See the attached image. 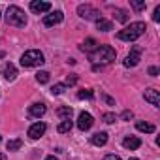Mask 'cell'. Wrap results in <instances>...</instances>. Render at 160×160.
Masks as SVG:
<instances>
[{
	"instance_id": "obj_34",
	"label": "cell",
	"mask_w": 160,
	"mask_h": 160,
	"mask_svg": "<svg viewBox=\"0 0 160 160\" xmlns=\"http://www.w3.org/2000/svg\"><path fill=\"white\" fill-rule=\"evenodd\" d=\"M0 160H8V158H6V154H0Z\"/></svg>"
},
{
	"instance_id": "obj_30",
	"label": "cell",
	"mask_w": 160,
	"mask_h": 160,
	"mask_svg": "<svg viewBox=\"0 0 160 160\" xmlns=\"http://www.w3.org/2000/svg\"><path fill=\"white\" fill-rule=\"evenodd\" d=\"M132 117H134V113H132V111H124V113H122V119H124V121H130Z\"/></svg>"
},
{
	"instance_id": "obj_9",
	"label": "cell",
	"mask_w": 160,
	"mask_h": 160,
	"mask_svg": "<svg viewBox=\"0 0 160 160\" xmlns=\"http://www.w3.org/2000/svg\"><path fill=\"white\" fill-rule=\"evenodd\" d=\"M62 12H53V13H49V15H45V19H43V25L45 27H55V25H58L60 21H62Z\"/></svg>"
},
{
	"instance_id": "obj_22",
	"label": "cell",
	"mask_w": 160,
	"mask_h": 160,
	"mask_svg": "<svg viewBox=\"0 0 160 160\" xmlns=\"http://www.w3.org/2000/svg\"><path fill=\"white\" fill-rule=\"evenodd\" d=\"M77 98H81V100H91V98H94V92L91 91V89H83V91H79L77 92Z\"/></svg>"
},
{
	"instance_id": "obj_11",
	"label": "cell",
	"mask_w": 160,
	"mask_h": 160,
	"mask_svg": "<svg viewBox=\"0 0 160 160\" xmlns=\"http://www.w3.org/2000/svg\"><path fill=\"white\" fill-rule=\"evenodd\" d=\"M45 111H47V108H45V104H32L30 106V109H28V113H30V117H36V119H40V117H43L45 115Z\"/></svg>"
},
{
	"instance_id": "obj_6",
	"label": "cell",
	"mask_w": 160,
	"mask_h": 160,
	"mask_svg": "<svg viewBox=\"0 0 160 160\" xmlns=\"http://www.w3.org/2000/svg\"><path fill=\"white\" fill-rule=\"evenodd\" d=\"M77 13H79V17L81 19H98V12L92 8V6H89V4H81L77 8Z\"/></svg>"
},
{
	"instance_id": "obj_17",
	"label": "cell",
	"mask_w": 160,
	"mask_h": 160,
	"mask_svg": "<svg viewBox=\"0 0 160 160\" xmlns=\"http://www.w3.org/2000/svg\"><path fill=\"white\" fill-rule=\"evenodd\" d=\"M96 49H98V43H96V40H92V38H87L85 43L81 45V51H85V53H92V51H96Z\"/></svg>"
},
{
	"instance_id": "obj_5",
	"label": "cell",
	"mask_w": 160,
	"mask_h": 160,
	"mask_svg": "<svg viewBox=\"0 0 160 160\" xmlns=\"http://www.w3.org/2000/svg\"><path fill=\"white\" fill-rule=\"evenodd\" d=\"M92 124H94V119H92V115H91V113H87V111L79 113V119H77V128L81 130V132L89 130Z\"/></svg>"
},
{
	"instance_id": "obj_35",
	"label": "cell",
	"mask_w": 160,
	"mask_h": 160,
	"mask_svg": "<svg viewBox=\"0 0 160 160\" xmlns=\"http://www.w3.org/2000/svg\"><path fill=\"white\" fill-rule=\"evenodd\" d=\"M45 160H57V158H55V156H47Z\"/></svg>"
},
{
	"instance_id": "obj_15",
	"label": "cell",
	"mask_w": 160,
	"mask_h": 160,
	"mask_svg": "<svg viewBox=\"0 0 160 160\" xmlns=\"http://www.w3.org/2000/svg\"><path fill=\"white\" fill-rule=\"evenodd\" d=\"M91 143H92V145H96V147L106 145V143H108V134H106V132H96V134L91 138Z\"/></svg>"
},
{
	"instance_id": "obj_16",
	"label": "cell",
	"mask_w": 160,
	"mask_h": 160,
	"mask_svg": "<svg viewBox=\"0 0 160 160\" xmlns=\"http://www.w3.org/2000/svg\"><path fill=\"white\" fill-rule=\"evenodd\" d=\"M96 28H98V30H102V32H109V30L113 28V25H111V21L98 17V19H96Z\"/></svg>"
},
{
	"instance_id": "obj_24",
	"label": "cell",
	"mask_w": 160,
	"mask_h": 160,
	"mask_svg": "<svg viewBox=\"0 0 160 160\" xmlns=\"http://www.w3.org/2000/svg\"><path fill=\"white\" fill-rule=\"evenodd\" d=\"M115 15H117V21H121V23H126L128 21V13L124 10H115Z\"/></svg>"
},
{
	"instance_id": "obj_25",
	"label": "cell",
	"mask_w": 160,
	"mask_h": 160,
	"mask_svg": "<svg viewBox=\"0 0 160 160\" xmlns=\"http://www.w3.org/2000/svg\"><path fill=\"white\" fill-rule=\"evenodd\" d=\"M64 89H66V85H64V83H57V85H53V87H51V94H62V92H64Z\"/></svg>"
},
{
	"instance_id": "obj_4",
	"label": "cell",
	"mask_w": 160,
	"mask_h": 160,
	"mask_svg": "<svg viewBox=\"0 0 160 160\" xmlns=\"http://www.w3.org/2000/svg\"><path fill=\"white\" fill-rule=\"evenodd\" d=\"M6 21H8V25H12V27H25V25H27V15H25V12H23L21 8L10 6L8 12H6Z\"/></svg>"
},
{
	"instance_id": "obj_13",
	"label": "cell",
	"mask_w": 160,
	"mask_h": 160,
	"mask_svg": "<svg viewBox=\"0 0 160 160\" xmlns=\"http://www.w3.org/2000/svg\"><path fill=\"white\" fill-rule=\"evenodd\" d=\"M122 145H124L126 149L134 151V149H139V147H141V139H139V138H134V136H128V138H124Z\"/></svg>"
},
{
	"instance_id": "obj_37",
	"label": "cell",
	"mask_w": 160,
	"mask_h": 160,
	"mask_svg": "<svg viewBox=\"0 0 160 160\" xmlns=\"http://www.w3.org/2000/svg\"><path fill=\"white\" fill-rule=\"evenodd\" d=\"M0 141H2V136H0Z\"/></svg>"
},
{
	"instance_id": "obj_14",
	"label": "cell",
	"mask_w": 160,
	"mask_h": 160,
	"mask_svg": "<svg viewBox=\"0 0 160 160\" xmlns=\"http://www.w3.org/2000/svg\"><path fill=\"white\" fill-rule=\"evenodd\" d=\"M2 75L8 79V81H13V79L17 77V68H15L12 62H8V64L4 66V72H2Z\"/></svg>"
},
{
	"instance_id": "obj_2",
	"label": "cell",
	"mask_w": 160,
	"mask_h": 160,
	"mask_svg": "<svg viewBox=\"0 0 160 160\" xmlns=\"http://www.w3.org/2000/svg\"><path fill=\"white\" fill-rule=\"evenodd\" d=\"M115 55L117 53L111 45H98V49L91 53V60L96 64H109L115 60Z\"/></svg>"
},
{
	"instance_id": "obj_8",
	"label": "cell",
	"mask_w": 160,
	"mask_h": 160,
	"mask_svg": "<svg viewBox=\"0 0 160 160\" xmlns=\"http://www.w3.org/2000/svg\"><path fill=\"white\" fill-rule=\"evenodd\" d=\"M45 130H47L45 122H36V124H32V126L28 128V136H30L32 139H38V138H42V136L45 134Z\"/></svg>"
},
{
	"instance_id": "obj_26",
	"label": "cell",
	"mask_w": 160,
	"mask_h": 160,
	"mask_svg": "<svg viewBox=\"0 0 160 160\" xmlns=\"http://www.w3.org/2000/svg\"><path fill=\"white\" fill-rule=\"evenodd\" d=\"M145 0H132V8L134 10H138V12H141V10H145Z\"/></svg>"
},
{
	"instance_id": "obj_23",
	"label": "cell",
	"mask_w": 160,
	"mask_h": 160,
	"mask_svg": "<svg viewBox=\"0 0 160 160\" xmlns=\"http://www.w3.org/2000/svg\"><path fill=\"white\" fill-rule=\"evenodd\" d=\"M36 81L38 83H47L49 81V73L47 72H38L36 73Z\"/></svg>"
},
{
	"instance_id": "obj_19",
	"label": "cell",
	"mask_w": 160,
	"mask_h": 160,
	"mask_svg": "<svg viewBox=\"0 0 160 160\" xmlns=\"http://www.w3.org/2000/svg\"><path fill=\"white\" fill-rule=\"evenodd\" d=\"M72 126H73V122L70 121V119H66V121H62L58 126H57V132L58 134H64V132H70L72 130Z\"/></svg>"
},
{
	"instance_id": "obj_7",
	"label": "cell",
	"mask_w": 160,
	"mask_h": 160,
	"mask_svg": "<svg viewBox=\"0 0 160 160\" xmlns=\"http://www.w3.org/2000/svg\"><path fill=\"white\" fill-rule=\"evenodd\" d=\"M139 60H141V47H134V49L130 51V55L124 58L122 64H124L126 68H132V66H136Z\"/></svg>"
},
{
	"instance_id": "obj_29",
	"label": "cell",
	"mask_w": 160,
	"mask_h": 160,
	"mask_svg": "<svg viewBox=\"0 0 160 160\" xmlns=\"http://www.w3.org/2000/svg\"><path fill=\"white\" fill-rule=\"evenodd\" d=\"M75 81H77V77H75V75H72V77L68 75V79H66V83H64V85H73Z\"/></svg>"
},
{
	"instance_id": "obj_21",
	"label": "cell",
	"mask_w": 160,
	"mask_h": 160,
	"mask_svg": "<svg viewBox=\"0 0 160 160\" xmlns=\"http://www.w3.org/2000/svg\"><path fill=\"white\" fill-rule=\"evenodd\" d=\"M21 145H23L21 139H10V141L6 143V149H8V151H19Z\"/></svg>"
},
{
	"instance_id": "obj_33",
	"label": "cell",
	"mask_w": 160,
	"mask_h": 160,
	"mask_svg": "<svg viewBox=\"0 0 160 160\" xmlns=\"http://www.w3.org/2000/svg\"><path fill=\"white\" fill-rule=\"evenodd\" d=\"M104 98H106V102H108V104H109V106H113V100H111V98H109V96H104Z\"/></svg>"
},
{
	"instance_id": "obj_3",
	"label": "cell",
	"mask_w": 160,
	"mask_h": 160,
	"mask_svg": "<svg viewBox=\"0 0 160 160\" xmlns=\"http://www.w3.org/2000/svg\"><path fill=\"white\" fill-rule=\"evenodd\" d=\"M43 62H45L43 53L38 51V49L25 51L23 57H21V66H25V68H36V66H42Z\"/></svg>"
},
{
	"instance_id": "obj_12",
	"label": "cell",
	"mask_w": 160,
	"mask_h": 160,
	"mask_svg": "<svg viewBox=\"0 0 160 160\" xmlns=\"http://www.w3.org/2000/svg\"><path fill=\"white\" fill-rule=\"evenodd\" d=\"M30 10L34 13H43V12H49L51 10V4L49 2H40V0H34V2H30Z\"/></svg>"
},
{
	"instance_id": "obj_36",
	"label": "cell",
	"mask_w": 160,
	"mask_h": 160,
	"mask_svg": "<svg viewBox=\"0 0 160 160\" xmlns=\"http://www.w3.org/2000/svg\"><path fill=\"white\" fill-rule=\"evenodd\" d=\"M130 160H138V158H130Z\"/></svg>"
},
{
	"instance_id": "obj_20",
	"label": "cell",
	"mask_w": 160,
	"mask_h": 160,
	"mask_svg": "<svg viewBox=\"0 0 160 160\" xmlns=\"http://www.w3.org/2000/svg\"><path fill=\"white\" fill-rule=\"evenodd\" d=\"M72 111H73V109H72L70 106H66V108H58V109H57V115H58V117H62V119L66 121V119H70V117H72Z\"/></svg>"
},
{
	"instance_id": "obj_1",
	"label": "cell",
	"mask_w": 160,
	"mask_h": 160,
	"mask_svg": "<svg viewBox=\"0 0 160 160\" xmlns=\"http://www.w3.org/2000/svg\"><path fill=\"white\" fill-rule=\"evenodd\" d=\"M145 30H147L145 23H141V21H138V23H130L128 27H124V28L117 34V38L122 40V42H134V40H138L139 36H143Z\"/></svg>"
},
{
	"instance_id": "obj_32",
	"label": "cell",
	"mask_w": 160,
	"mask_h": 160,
	"mask_svg": "<svg viewBox=\"0 0 160 160\" xmlns=\"http://www.w3.org/2000/svg\"><path fill=\"white\" fill-rule=\"evenodd\" d=\"M104 160H121V156H117V154H108Z\"/></svg>"
},
{
	"instance_id": "obj_18",
	"label": "cell",
	"mask_w": 160,
	"mask_h": 160,
	"mask_svg": "<svg viewBox=\"0 0 160 160\" xmlns=\"http://www.w3.org/2000/svg\"><path fill=\"white\" fill-rule=\"evenodd\" d=\"M136 128H138L139 132H145V134H152V132H154V124H151V122H143V121L136 122Z\"/></svg>"
},
{
	"instance_id": "obj_28",
	"label": "cell",
	"mask_w": 160,
	"mask_h": 160,
	"mask_svg": "<svg viewBox=\"0 0 160 160\" xmlns=\"http://www.w3.org/2000/svg\"><path fill=\"white\" fill-rule=\"evenodd\" d=\"M104 121H106V122H115V115H113V113H106V115H104Z\"/></svg>"
},
{
	"instance_id": "obj_10",
	"label": "cell",
	"mask_w": 160,
	"mask_h": 160,
	"mask_svg": "<svg viewBox=\"0 0 160 160\" xmlns=\"http://www.w3.org/2000/svg\"><path fill=\"white\" fill-rule=\"evenodd\" d=\"M143 96H145V100H147L151 106H156V108H158V104H160V94H158L156 89H147Z\"/></svg>"
},
{
	"instance_id": "obj_27",
	"label": "cell",
	"mask_w": 160,
	"mask_h": 160,
	"mask_svg": "<svg viewBox=\"0 0 160 160\" xmlns=\"http://www.w3.org/2000/svg\"><path fill=\"white\" fill-rule=\"evenodd\" d=\"M152 21H154V23H158V21H160V6H156V8H154V13H152Z\"/></svg>"
},
{
	"instance_id": "obj_31",
	"label": "cell",
	"mask_w": 160,
	"mask_h": 160,
	"mask_svg": "<svg viewBox=\"0 0 160 160\" xmlns=\"http://www.w3.org/2000/svg\"><path fill=\"white\" fill-rule=\"evenodd\" d=\"M156 73H158V68H154V66H151V68H149V75H152V77H156Z\"/></svg>"
}]
</instances>
